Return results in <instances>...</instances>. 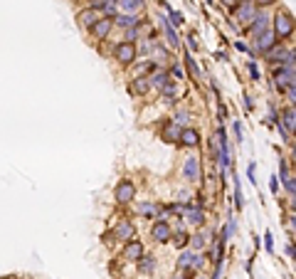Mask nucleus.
Wrapping results in <instances>:
<instances>
[{"instance_id": "obj_23", "label": "nucleus", "mask_w": 296, "mask_h": 279, "mask_svg": "<svg viewBox=\"0 0 296 279\" xmlns=\"http://www.w3.org/2000/svg\"><path fill=\"white\" fill-rule=\"evenodd\" d=\"M188 240H190V235H188L185 230H175V232H170V242H173V247H178V250L188 247Z\"/></svg>"}, {"instance_id": "obj_42", "label": "nucleus", "mask_w": 296, "mask_h": 279, "mask_svg": "<svg viewBox=\"0 0 296 279\" xmlns=\"http://www.w3.org/2000/svg\"><path fill=\"white\" fill-rule=\"evenodd\" d=\"M254 173H257V166H254V163H249V168H247V176H249V183H252V185H257V178H254Z\"/></svg>"}, {"instance_id": "obj_38", "label": "nucleus", "mask_w": 296, "mask_h": 279, "mask_svg": "<svg viewBox=\"0 0 296 279\" xmlns=\"http://www.w3.org/2000/svg\"><path fill=\"white\" fill-rule=\"evenodd\" d=\"M264 247H267V252L269 254H271V252H274V240H271V232H264Z\"/></svg>"}, {"instance_id": "obj_5", "label": "nucleus", "mask_w": 296, "mask_h": 279, "mask_svg": "<svg viewBox=\"0 0 296 279\" xmlns=\"http://www.w3.org/2000/svg\"><path fill=\"white\" fill-rule=\"evenodd\" d=\"M111 30H113V17L101 15L97 23H94V28L89 30V32H92V37H94L97 42H101V40H106V37L111 35Z\"/></svg>"}, {"instance_id": "obj_29", "label": "nucleus", "mask_w": 296, "mask_h": 279, "mask_svg": "<svg viewBox=\"0 0 296 279\" xmlns=\"http://www.w3.org/2000/svg\"><path fill=\"white\" fill-rule=\"evenodd\" d=\"M232 235H235V218H230V223H227L225 227H222V238H220V242L225 245V242H227L230 238H232Z\"/></svg>"}, {"instance_id": "obj_40", "label": "nucleus", "mask_w": 296, "mask_h": 279, "mask_svg": "<svg viewBox=\"0 0 296 279\" xmlns=\"http://www.w3.org/2000/svg\"><path fill=\"white\" fill-rule=\"evenodd\" d=\"M106 3H109V0H89V8H92V10H99V13H101V8H104Z\"/></svg>"}, {"instance_id": "obj_26", "label": "nucleus", "mask_w": 296, "mask_h": 279, "mask_svg": "<svg viewBox=\"0 0 296 279\" xmlns=\"http://www.w3.org/2000/svg\"><path fill=\"white\" fill-rule=\"evenodd\" d=\"M153 267H155V257H153V254H148V257L143 254L141 260H139V269H141V272H153Z\"/></svg>"}, {"instance_id": "obj_43", "label": "nucleus", "mask_w": 296, "mask_h": 279, "mask_svg": "<svg viewBox=\"0 0 296 279\" xmlns=\"http://www.w3.org/2000/svg\"><path fill=\"white\" fill-rule=\"evenodd\" d=\"M170 74H173L175 79H183V70H180L178 65H173V67H170Z\"/></svg>"}, {"instance_id": "obj_13", "label": "nucleus", "mask_w": 296, "mask_h": 279, "mask_svg": "<svg viewBox=\"0 0 296 279\" xmlns=\"http://www.w3.org/2000/svg\"><path fill=\"white\" fill-rule=\"evenodd\" d=\"M158 20H161V25H163V32H166V40H168V45L173 47V50H178V47H180V37H178L175 28L170 25V20L166 17V15H158Z\"/></svg>"}, {"instance_id": "obj_3", "label": "nucleus", "mask_w": 296, "mask_h": 279, "mask_svg": "<svg viewBox=\"0 0 296 279\" xmlns=\"http://www.w3.org/2000/svg\"><path fill=\"white\" fill-rule=\"evenodd\" d=\"M235 10H232V17L237 20V23H252L254 13H257V5H254L252 0H240L237 5H232Z\"/></svg>"}, {"instance_id": "obj_36", "label": "nucleus", "mask_w": 296, "mask_h": 279, "mask_svg": "<svg viewBox=\"0 0 296 279\" xmlns=\"http://www.w3.org/2000/svg\"><path fill=\"white\" fill-rule=\"evenodd\" d=\"M143 212V218H155V208L151 205V203H143L141 208H139Z\"/></svg>"}, {"instance_id": "obj_46", "label": "nucleus", "mask_w": 296, "mask_h": 279, "mask_svg": "<svg viewBox=\"0 0 296 279\" xmlns=\"http://www.w3.org/2000/svg\"><path fill=\"white\" fill-rule=\"evenodd\" d=\"M235 47H237L240 52H247V45H244V42H235Z\"/></svg>"}, {"instance_id": "obj_32", "label": "nucleus", "mask_w": 296, "mask_h": 279, "mask_svg": "<svg viewBox=\"0 0 296 279\" xmlns=\"http://www.w3.org/2000/svg\"><path fill=\"white\" fill-rule=\"evenodd\" d=\"M139 37H141V35H139L136 25H133V28H126V30H124V42H136Z\"/></svg>"}, {"instance_id": "obj_44", "label": "nucleus", "mask_w": 296, "mask_h": 279, "mask_svg": "<svg viewBox=\"0 0 296 279\" xmlns=\"http://www.w3.org/2000/svg\"><path fill=\"white\" fill-rule=\"evenodd\" d=\"M252 106H254L252 97H244V109H247V112H249V109H252Z\"/></svg>"}, {"instance_id": "obj_16", "label": "nucleus", "mask_w": 296, "mask_h": 279, "mask_svg": "<svg viewBox=\"0 0 296 279\" xmlns=\"http://www.w3.org/2000/svg\"><path fill=\"white\" fill-rule=\"evenodd\" d=\"M185 220L190 225H195V227H202L205 225V210L200 205H188L185 208Z\"/></svg>"}, {"instance_id": "obj_6", "label": "nucleus", "mask_w": 296, "mask_h": 279, "mask_svg": "<svg viewBox=\"0 0 296 279\" xmlns=\"http://www.w3.org/2000/svg\"><path fill=\"white\" fill-rule=\"evenodd\" d=\"M113 198H116V203H121V205H128L133 198H136V185L131 181H121L116 185V190H113Z\"/></svg>"}, {"instance_id": "obj_37", "label": "nucleus", "mask_w": 296, "mask_h": 279, "mask_svg": "<svg viewBox=\"0 0 296 279\" xmlns=\"http://www.w3.org/2000/svg\"><path fill=\"white\" fill-rule=\"evenodd\" d=\"M254 5H257V10H264L269 5H274V3H279V0H252Z\"/></svg>"}, {"instance_id": "obj_11", "label": "nucleus", "mask_w": 296, "mask_h": 279, "mask_svg": "<svg viewBox=\"0 0 296 279\" xmlns=\"http://www.w3.org/2000/svg\"><path fill=\"white\" fill-rule=\"evenodd\" d=\"M170 232H173V227H170L168 220H158V223H153V227H151V238H153L155 242H168Z\"/></svg>"}, {"instance_id": "obj_24", "label": "nucleus", "mask_w": 296, "mask_h": 279, "mask_svg": "<svg viewBox=\"0 0 296 279\" xmlns=\"http://www.w3.org/2000/svg\"><path fill=\"white\" fill-rule=\"evenodd\" d=\"M185 65H188V70H190V74H193L195 79L202 77V72H200V67H197V62H195V57L190 55V52H185Z\"/></svg>"}, {"instance_id": "obj_18", "label": "nucleus", "mask_w": 296, "mask_h": 279, "mask_svg": "<svg viewBox=\"0 0 296 279\" xmlns=\"http://www.w3.org/2000/svg\"><path fill=\"white\" fill-rule=\"evenodd\" d=\"M136 238V230H133V225L128 223V220H121V223L116 225V230H113V240H124V242H128V240Z\"/></svg>"}, {"instance_id": "obj_9", "label": "nucleus", "mask_w": 296, "mask_h": 279, "mask_svg": "<svg viewBox=\"0 0 296 279\" xmlns=\"http://www.w3.org/2000/svg\"><path fill=\"white\" fill-rule=\"evenodd\" d=\"M183 176L188 178L190 183L200 181V158L197 156H188L183 163Z\"/></svg>"}, {"instance_id": "obj_49", "label": "nucleus", "mask_w": 296, "mask_h": 279, "mask_svg": "<svg viewBox=\"0 0 296 279\" xmlns=\"http://www.w3.org/2000/svg\"><path fill=\"white\" fill-rule=\"evenodd\" d=\"M109 3H116V0H109Z\"/></svg>"}, {"instance_id": "obj_19", "label": "nucleus", "mask_w": 296, "mask_h": 279, "mask_svg": "<svg viewBox=\"0 0 296 279\" xmlns=\"http://www.w3.org/2000/svg\"><path fill=\"white\" fill-rule=\"evenodd\" d=\"M180 131H183V126H178L175 121H168V124L163 126V141L166 143H178V136H180Z\"/></svg>"}, {"instance_id": "obj_14", "label": "nucleus", "mask_w": 296, "mask_h": 279, "mask_svg": "<svg viewBox=\"0 0 296 279\" xmlns=\"http://www.w3.org/2000/svg\"><path fill=\"white\" fill-rule=\"evenodd\" d=\"M178 143L185 146V148H195V146H200V134H197L195 128L183 126V131H180V136H178Z\"/></svg>"}, {"instance_id": "obj_20", "label": "nucleus", "mask_w": 296, "mask_h": 279, "mask_svg": "<svg viewBox=\"0 0 296 279\" xmlns=\"http://www.w3.org/2000/svg\"><path fill=\"white\" fill-rule=\"evenodd\" d=\"M279 121H282V126L286 128V134H289V136H294V128H296V114H294V106L284 109L282 116H279Z\"/></svg>"}, {"instance_id": "obj_1", "label": "nucleus", "mask_w": 296, "mask_h": 279, "mask_svg": "<svg viewBox=\"0 0 296 279\" xmlns=\"http://www.w3.org/2000/svg\"><path fill=\"white\" fill-rule=\"evenodd\" d=\"M271 25H274L271 32H274V37L279 42L294 37V15L289 13V10H279V13L271 17Z\"/></svg>"}, {"instance_id": "obj_48", "label": "nucleus", "mask_w": 296, "mask_h": 279, "mask_svg": "<svg viewBox=\"0 0 296 279\" xmlns=\"http://www.w3.org/2000/svg\"><path fill=\"white\" fill-rule=\"evenodd\" d=\"M3 279H15V277H3Z\"/></svg>"}, {"instance_id": "obj_4", "label": "nucleus", "mask_w": 296, "mask_h": 279, "mask_svg": "<svg viewBox=\"0 0 296 279\" xmlns=\"http://www.w3.org/2000/svg\"><path fill=\"white\" fill-rule=\"evenodd\" d=\"M269 25H271V17H269L264 10H257L252 17V23L247 25V32L252 35V37H257V35H262V32H267Z\"/></svg>"}, {"instance_id": "obj_12", "label": "nucleus", "mask_w": 296, "mask_h": 279, "mask_svg": "<svg viewBox=\"0 0 296 279\" xmlns=\"http://www.w3.org/2000/svg\"><path fill=\"white\" fill-rule=\"evenodd\" d=\"M99 17H101V13L99 10H92V8H86V10H82V13H77V23H79V28L82 30H89L94 28V23H97Z\"/></svg>"}, {"instance_id": "obj_27", "label": "nucleus", "mask_w": 296, "mask_h": 279, "mask_svg": "<svg viewBox=\"0 0 296 279\" xmlns=\"http://www.w3.org/2000/svg\"><path fill=\"white\" fill-rule=\"evenodd\" d=\"M235 208H237V210L244 208V198H242V183H240V178H237V176H235Z\"/></svg>"}, {"instance_id": "obj_17", "label": "nucleus", "mask_w": 296, "mask_h": 279, "mask_svg": "<svg viewBox=\"0 0 296 279\" xmlns=\"http://www.w3.org/2000/svg\"><path fill=\"white\" fill-rule=\"evenodd\" d=\"M141 23V15L139 13H119L113 15V25H119V28H133V25H139Z\"/></svg>"}, {"instance_id": "obj_41", "label": "nucleus", "mask_w": 296, "mask_h": 279, "mask_svg": "<svg viewBox=\"0 0 296 279\" xmlns=\"http://www.w3.org/2000/svg\"><path fill=\"white\" fill-rule=\"evenodd\" d=\"M247 70H249V74H252L254 82H259V70H257V65H254V62H249V65H247Z\"/></svg>"}, {"instance_id": "obj_35", "label": "nucleus", "mask_w": 296, "mask_h": 279, "mask_svg": "<svg viewBox=\"0 0 296 279\" xmlns=\"http://www.w3.org/2000/svg\"><path fill=\"white\" fill-rule=\"evenodd\" d=\"M232 131H235V141L242 143V141H244V134H242V121H235V124H232Z\"/></svg>"}, {"instance_id": "obj_50", "label": "nucleus", "mask_w": 296, "mask_h": 279, "mask_svg": "<svg viewBox=\"0 0 296 279\" xmlns=\"http://www.w3.org/2000/svg\"><path fill=\"white\" fill-rule=\"evenodd\" d=\"M175 279H183V277H175Z\"/></svg>"}, {"instance_id": "obj_28", "label": "nucleus", "mask_w": 296, "mask_h": 279, "mask_svg": "<svg viewBox=\"0 0 296 279\" xmlns=\"http://www.w3.org/2000/svg\"><path fill=\"white\" fill-rule=\"evenodd\" d=\"M168 17H170V25H173V28H180V25H185V15L178 13V10H173V8L168 10Z\"/></svg>"}, {"instance_id": "obj_22", "label": "nucleus", "mask_w": 296, "mask_h": 279, "mask_svg": "<svg viewBox=\"0 0 296 279\" xmlns=\"http://www.w3.org/2000/svg\"><path fill=\"white\" fill-rule=\"evenodd\" d=\"M148 79H151V89H161V87L170 79V74L168 72H163V70H158V72H151Z\"/></svg>"}, {"instance_id": "obj_10", "label": "nucleus", "mask_w": 296, "mask_h": 279, "mask_svg": "<svg viewBox=\"0 0 296 279\" xmlns=\"http://www.w3.org/2000/svg\"><path fill=\"white\" fill-rule=\"evenodd\" d=\"M254 50H257V52H259V55H264V52H267L269 47H274V45H277V37H274V32H271V30H267V32H262V35H257V37H254Z\"/></svg>"}, {"instance_id": "obj_30", "label": "nucleus", "mask_w": 296, "mask_h": 279, "mask_svg": "<svg viewBox=\"0 0 296 279\" xmlns=\"http://www.w3.org/2000/svg\"><path fill=\"white\" fill-rule=\"evenodd\" d=\"M188 245H190L193 250H202V247H205V235H202V232L193 235V238L188 240Z\"/></svg>"}, {"instance_id": "obj_15", "label": "nucleus", "mask_w": 296, "mask_h": 279, "mask_svg": "<svg viewBox=\"0 0 296 279\" xmlns=\"http://www.w3.org/2000/svg\"><path fill=\"white\" fill-rule=\"evenodd\" d=\"M124 257L131 260V262H139L143 257V242L141 240H128L126 247H124Z\"/></svg>"}, {"instance_id": "obj_33", "label": "nucleus", "mask_w": 296, "mask_h": 279, "mask_svg": "<svg viewBox=\"0 0 296 279\" xmlns=\"http://www.w3.org/2000/svg\"><path fill=\"white\" fill-rule=\"evenodd\" d=\"M173 121H175L178 126H185L188 121H190V114L185 112V109H178V112H175V119H173Z\"/></svg>"}, {"instance_id": "obj_8", "label": "nucleus", "mask_w": 296, "mask_h": 279, "mask_svg": "<svg viewBox=\"0 0 296 279\" xmlns=\"http://www.w3.org/2000/svg\"><path fill=\"white\" fill-rule=\"evenodd\" d=\"M274 82H277V89L284 94L286 87L294 84V67H279V70L274 72Z\"/></svg>"}, {"instance_id": "obj_39", "label": "nucleus", "mask_w": 296, "mask_h": 279, "mask_svg": "<svg viewBox=\"0 0 296 279\" xmlns=\"http://www.w3.org/2000/svg\"><path fill=\"white\" fill-rule=\"evenodd\" d=\"M286 97H289V106H294V101H296V89H294V84L291 87H286V92H284Z\"/></svg>"}, {"instance_id": "obj_31", "label": "nucleus", "mask_w": 296, "mask_h": 279, "mask_svg": "<svg viewBox=\"0 0 296 279\" xmlns=\"http://www.w3.org/2000/svg\"><path fill=\"white\" fill-rule=\"evenodd\" d=\"M282 185L286 188V193H289V198H294L296 185H294V178H291V173H289V176H284V178H282Z\"/></svg>"}, {"instance_id": "obj_25", "label": "nucleus", "mask_w": 296, "mask_h": 279, "mask_svg": "<svg viewBox=\"0 0 296 279\" xmlns=\"http://www.w3.org/2000/svg\"><path fill=\"white\" fill-rule=\"evenodd\" d=\"M193 254H195L193 250H185V247H183L180 257H178V269H180V272H183L185 267H190V262H193Z\"/></svg>"}, {"instance_id": "obj_2", "label": "nucleus", "mask_w": 296, "mask_h": 279, "mask_svg": "<svg viewBox=\"0 0 296 279\" xmlns=\"http://www.w3.org/2000/svg\"><path fill=\"white\" fill-rule=\"evenodd\" d=\"M113 59L121 65V67H133V62L139 59V50H136V42H119L113 47Z\"/></svg>"}, {"instance_id": "obj_34", "label": "nucleus", "mask_w": 296, "mask_h": 279, "mask_svg": "<svg viewBox=\"0 0 296 279\" xmlns=\"http://www.w3.org/2000/svg\"><path fill=\"white\" fill-rule=\"evenodd\" d=\"M148 59H155V62H166V59H168V52H166L163 47H155L153 55L148 57Z\"/></svg>"}, {"instance_id": "obj_7", "label": "nucleus", "mask_w": 296, "mask_h": 279, "mask_svg": "<svg viewBox=\"0 0 296 279\" xmlns=\"http://www.w3.org/2000/svg\"><path fill=\"white\" fill-rule=\"evenodd\" d=\"M148 92H151L148 74H139V77H133V79L128 82V94H131V97H146Z\"/></svg>"}, {"instance_id": "obj_45", "label": "nucleus", "mask_w": 296, "mask_h": 279, "mask_svg": "<svg viewBox=\"0 0 296 279\" xmlns=\"http://www.w3.org/2000/svg\"><path fill=\"white\" fill-rule=\"evenodd\" d=\"M286 257H294V245H291V242L286 245Z\"/></svg>"}, {"instance_id": "obj_21", "label": "nucleus", "mask_w": 296, "mask_h": 279, "mask_svg": "<svg viewBox=\"0 0 296 279\" xmlns=\"http://www.w3.org/2000/svg\"><path fill=\"white\" fill-rule=\"evenodd\" d=\"M113 5H116L121 13H141L143 0H116Z\"/></svg>"}, {"instance_id": "obj_47", "label": "nucleus", "mask_w": 296, "mask_h": 279, "mask_svg": "<svg viewBox=\"0 0 296 279\" xmlns=\"http://www.w3.org/2000/svg\"><path fill=\"white\" fill-rule=\"evenodd\" d=\"M227 5H237V3H240V0H225Z\"/></svg>"}]
</instances>
